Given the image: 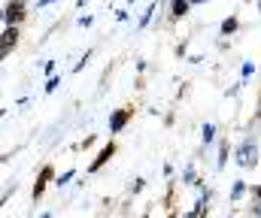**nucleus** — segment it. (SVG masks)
Instances as JSON below:
<instances>
[{"mask_svg":"<svg viewBox=\"0 0 261 218\" xmlns=\"http://www.w3.org/2000/svg\"><path fill=\"white\" fill-rule=\"evenodd\" d=\"M24 15H28V6H24V0H9V3H6V12H3V21L18 27V24L24 21Z\"/></svg>","mask_w":261,"mask_h":218,"instance_id":"1","label":"nucleus"},{"mask_svg":"<svg viewBox=\"0 0 261 218\" xmlns=\"http://www.w3.org/2000/svg\"><path fill=\"white\" fill-rule=\"evenodd\" d=\"M116 151H119V145H116L113 140H110V143H107L103 148H100V154H97V158H94V161L88 164V173H97V170H100L103 164H110V161L116 158Z\"/></svg>","mask_w":261,"mask_h":218,"instance_id":"2","label":"nucleus"},{"mask_svg":"<svg viewBox=\"0 0 261 218\" xmlns=\"http://www.w3.org/2000/svg\"><path fill=\"white\" fill-rule=\"evenodd\" d=\"M130 118H134V106H122V109H116V112L110 115V131H113V134H119Z\"/></svg>","mask_w":261,"mask_h":218,"instance_id":"3","label":"nucleus"},{"mask_svg":"<svg viewBox=\"0 0 261 218\" xmlns=\"http://www.w3.org/2000/svg\"><path fill=\"white\" fill-rule=\"evenodd\" d=\"M15 43H18V27H15V24H6V27H3V37H0V55L6 58V55L15 49Z\"/></svg>","mask_w":261,"mask_h":218,"instance_id":"4","label":"nucleus"},{"mask_svg":"<svg viewBox=\"0 0 261 218\" xmlns=\"http://www.w3.org/2000/svg\"><path fill=\"white\" fill-rule=\"evenodd\" d=\"M52 179H55V167H52V164H46V167L40 170V179L34 182V200H40V197L46 194V185H49Z\"/></svg>","mask_w":261,"mask_h":218,"instance_id":"5","label":"nucleus"},{"mask_svg":"<svg viewBox=\"0 0 261 218\" xmlns=\"http://www.w3.org/2000/svg\"><path fill=\"white\" fill-rule=\"evenodd\" d=\"M237 158H240V164L243 167H255V161H258V148L252 145V140L249 143L240 145V151H237Z\"/></svg>","mask_w":261,"mask_h":218,"instance_id":"6","label":"nucleus"},{"mask_svg":"<svg viewBox=\"0 0 261 218\" xmlns=\"http://www.w3.org/2000/svg\"><path fill=\"white\" fill-rule=\"evenodd\" d=\"M189 6H192V0H173V3H170V15H173V18H182V15L189 12Z\"/></svg>","mask_w":261,"mask_h":218,"instance_id":"7","label":"nucleus"},{"mask_svg":"<svg viewBox=\"0 0 261 218\" xmlns=\"http://www.w3.org/2000/svg\"><path fill=\"white\" fill-rule=\"evenodd\" d=\"M240 27V21H237V15H228L225 18V24H222V34H234Z\"/></svg>","mask_w":261,"mask_h":218,"instance_id":"8","label":"nucleus"},{"mask_svg":"<svg viewBox=\"0 0 261 218\" xmlns=\"http://www.w3.org/2000/svg\"><path fill=\"white\" fill-rule=\"evenodd\" d=\"M252 194H255V200H261V185H255V188H252Z\"/></svg>","mask_w":261,"mask_h":218,"instance_id":"9","label":"nucleus"},{"mask_svg":"<svg viewBox=\"0 0 261 218\" xmlns=\"http://www.w3.org/2000/svg\"><path fill=\"white\" fill-rule=\"evenodd\" d=\"M167 218H176V215H173V212H170V215H167Z\"/></svg>","mask_w":261,"mask_h":218,"instance_id":"10","label":"nucleus"},{"mask_svg":"<svg viewBox=\"0 0 261 218\" xmlns=\"http://www.w3.org/2000/svg\"><path fill=\"white\" fill-rule=\"evenodd\" d=\"M197 3H206V0H197Z\"/></svg>","mask_w":261,"mask_h":218,"instance_id":"11","label":"nucleus"}]
</instances>
